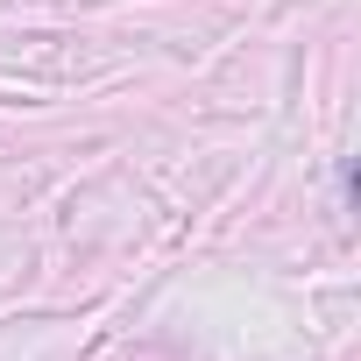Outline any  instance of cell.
Segmentation results:
<instances>
[]
</instances>
